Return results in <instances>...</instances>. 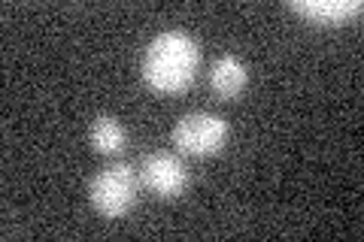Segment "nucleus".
I'll return each instance as SVG.
<instances>
[{
  "label": "nucleus",
  "instance_id": "nucleus-6",
  "mask_svg": "<svg viewBox=\"0 0 364 242\" xmlns=\"http://www.w3.org/2000/svg\"><path fill=\"white\" fill-rule=\"evenodd\" d=\"M291 9L313 25H340L352 16H358L364 4L361 0H291Z\"/></svg>",
  "mask_w": 364,
  "mask_h": 242
},
{
  "label": "nucleus",
  "instance_id": "nucleus-1",
  "mask_svg": "<svg viewBox=\"0 0 364 242\" xmlns=\"http://www.w3.org/2000/svg\"><path fill=\"white\" fill-rule=\"evenodd\" d=\"M200 45L186 31H161L143 52V82L158 94H179L198 76Z\"/></svg>",
  "mask_w": 364,
  "mask_h": 242
},
{
  "label": "nucleus",
  "instance_id": "nucleus-7",
  "mask_svg": "<svg viewBox=\"0 0 364 242\" xmlns=\"http://www.w3.org/2000/svg\"><path fill=\"white\" fill-rule=\"evenodd\" d=\"M124 140H128V133L119 124V119H112V115L100 112L91 119L88 124V143L95 148L97 155H119L124 148Z\"/></svg>",
  "mask_w": 364,
  "mask_h": 242
},
{
  "label": "nucleus",
  "instance_id": "nucleus-3",
  "mask_svg": "<svg viewBox=\"0 0 364 242\" xmlns=\"http://www.w3.org/2000/svg\"><path fill=\"white\" fill-rule=\"evenodd\" d=\"M228 133H231V128H228L222 115L198 109V112L182 115L173 124V145L182 155L207 158V155H215L228 143Z\"/></svg>",
  "mask_w": 364,
  "mask_h": 242
},
{
  "label": "nucleus",
  "instance_id": "nucleus-4",
  "mask_svg": "<svg viewBox=\"0 0 364 242\" xmlns=\"http://www.w3.org/2000/svg\"><path fill=\"white\" fill-rule=\"evenodd\" d=\"M143 188H149L158 197H179L188 188V170L182 164V158L173 152H149L136 164Z\"/></svg>",
  "mask_w": 364,
  "mask_h": 242
},
{
  "label": "nucleus",
  "instance_id": "nucleus-5",
  "mask_svg": "<svg viewBox=\"0 0 364 242\" xmlns=\"http://www.w3.org/2000/svg\"><path fill=\"white\" fill-rule=\"evenodd\" d=\"M246 79H249V70H246V61L240 55L225 52L215 57L210 67V88L215 91V97H222V100H234L246 88Z\"/></svg>",
  "mask_w": 364,
  "mask_h": 242
},
{
  "label": "nucleus",
  "instance_id": "nucleus-2",
  "mask_svg": "<svg viewBox=\"0 0 364 242\" xmlns=\"http://www.w3.org/2000/svg\"><path fill=\"white\" fill-rule=\"evenodd\" d=\"M140 188H143V182H140L136 167L128 164V160H116V164L100 167L88 179V200L100 215L122 218L140 200Z\"/></svg>",
  "mask_w": 364,
  "mask_h": 242
}]
</instances>
